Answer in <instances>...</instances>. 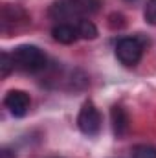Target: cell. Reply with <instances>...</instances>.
Instances as JSON below:
<instances>
[{"label":"cell","mask_w":156,"mask_h":158,"mask_svg":"<svg viewBox=\"0 0 156 158\" xmlns=\"http://www.w3.org/2000/svg\"><path fill=\"white\" fill-rule=\"evenodd\" d=\"M4 105L15 118H24L28 114V110H30L31 99L24 90H11L4 98Z\"/></svg>","instance_id":"5b68a950"},{"label":"cell","mask_w":156,"mask_h":158,"mask_svg":"<svg viewBox=\"0 0 156 158\" xmlns=\"http://www.w3.org/2000/svg\"><path fill=\"white\" fill-rule=\"evenodd\" d=\"M79 131L86 136H97L101 131V114L92 101H84L77 116Z\"/></svg>","instance_id":"277c9868"},{"label":"cell","mask_w":156,"mask_h":158,"mask_svg":"<svg viewBox=\"0 0 156 158\" xmlns=\"http://www.w3.org/2000/svg\"><path fill=\"white\" fill-rule=\"evenodd\" d=\"M145 40L142 37H123L116 44V57L123 66H136L142 61Z\"/></svg>","instance_id":"3957f363"},{"label":"cell","mask_w":156,"mask_h":158,"mask_svg":"<svg viewBox=\"0 0 156 158\" xmlns=\"http://www.w3.org/2000/svg\"><path fill=\"white\" fill-rule=\"evenodd\" d=\"M13 59H15V66L18 70H24V72H30V74H35L46 68V55L44 52L40 50L39 46H33V44H22V46H17L13 52H11Z\"/></svg>","instance_id":"7a4b0ae2"},{"label":"cell","mask_w":156,"mask_h":158,"mask_svg":"<svg viewBox=\"0 0 156 158\" xmlns=\"http://www.w3.org/2000/svg\"><path fill=\"white\" fill-rule=\"evenodd\" d=\"M76 28H77V33L81 39H86V40H92L97 37V28L92 20L88 19H79L76 22Z\"/></svg>","instance_id":"ba28073f"},{"label":"cell","mask_w":156,"mask_h":158,"mask_svg":"<svg viewBox=\"0 0 156 158\" xmlns=\"http://www.w3.org/2000/svg\"><path fill=\"white\" fill-rule=\"evenodd\" d=\"M143 17H145V20L151 26H156V0H149L147 2L145 11H143Z\"/></svg>","instance_id":"8fae6325"},{"label":"cell","mask_w":156,"mask_h":158,"mask_svg":"<svg viewBox=\"0 0 156 158\" xmlns=\"http://www.w3.org/2000/svg\"><path fill=\"white\" fill-rule=\"evenodd\" d=\"M125 2H136V0H125Z\"/></svg>","instance_id":"4fadbf2b"},{"label":"cell","mask_w":156,"mask_h":158,"mask_svg":"<svg viewBox=\"0 0 156 158\" xmlns=\"http://www.w3.org/2000/svg\"><path fill=\"white\" fill-rule=\"evenodd\" d=\"M51 37H53V40H57L61 44H72V42H76L79 39V33H77L76 24H72V22H59L57 26H53Z\"/></svg>","instance_id":"52a82bcc"},{"label":"cell","mask_w":156,"mask_h":158,"mask_svg":"<svg viewBox=\"0 0 156 158\" xmlns=\"http://www.w3.org/2000/svg\"><path fill=\"white\" fill-rule=\"evenodd\" d=\"M15 68H17V66H15V59H13V55L7 53V52H4V53H2V61H0V72H2V77H7Z\"/></svg>","instance_id":"30bf717a"},{"label":"cell","mask_w":156,"mask_h":158,"mask_svg":"<svg viewBox=\"0 0 156 158\" xmlns=\"http://www.w3.org/2000/svg\"><path fill=\"white\" fill-rule=\"evenodd\" d=\"M130 155H132V158H156V147L147 145V143H140V145L132 147Z\"/></svg>","instance_id":"9c48e42d"},{"label":"cell","mask_w":156,"mask_h":158,"mask_svg":"<svg viewBox=\"0 0 156 158\" xmlns=\"http://www.w3.org/2000/svg\"><path fill=\"white\" fill-rule=\"evenodd\" d=\"M2 158H11V156H9V151H7V149H4V151H2Z\"/></svg>","instance_id":"7c38bea8"},{"label":"cell","mask_w":156,"mask_h":158,"mask_svg":"<svg viewBox=\"0 0 156 158\" xmlns=\"http://www.w3.org/2000/svg\"><path fill=\"white\" fill-rule=\"evenodd\" d=\"M110 121H112V131L116 134V138H123L127 132H129V127H130V119L127 110L121 107V105H114L110 109Z\"/></svg>","instance_id":"8992f818"},{"label":"cell","mask_w":156,"mask_h":158,"mask_svg":"<svg viewBox=\"0 0 156 158\" xmlns=\"http://www.w3.org/2000/svg\"><path fill=\"white\" fill-rule=\"evenodd\" d=\"M55 158H57V156H55Z\"/></svg>","instance_id":"5bb4252c"},{"label":"cell","mask_w":156,"mask_h":158,"mask_svg":"<svg viewBox=\"0 0 156 158\" xmlns=\"http://www.w3.org/2000/svg\"><path fill=\"white\" fill-rule=\"evenodd\" d=\"M99 0H59L50 7V17L59 22H72L79 19H86L99 9Z\"/></svg>","instance_id":"6da1fadb"}]
</instances>
